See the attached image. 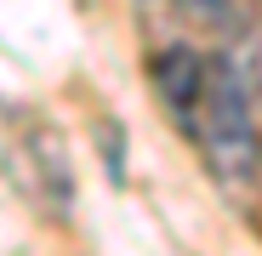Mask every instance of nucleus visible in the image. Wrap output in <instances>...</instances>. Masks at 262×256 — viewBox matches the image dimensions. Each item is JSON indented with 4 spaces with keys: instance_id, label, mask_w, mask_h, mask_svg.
I'll list each match as a JSON object with an SVG mask.
<instances>
[{
    "instance_id": "20e7f679",
    "label": "nucleus",
    "mask_w": 262,
    "mask_h": 256,
    "mask_svg": "<svg viewBox=\"0 0 262 256\" xmlns=\"http://www.w3.org/2000/svg\"><path fill=\"white\" fill-rule=\"evenodd\" d=\"M256 188H262V177H256Z\"/></svg>"
},
{
    "instance_id": "f257e3e1",
    "label": "nucleus",
    "mask_w": 262,
    "mask_h": 256,
    "mask_svg": "<svg viewBox=\"0 0 262 256\" xmlns=\"http://www.w3.org/2000/svg\"><path fill=\"white\" fill-rule=\"evenodd\" d=\"M148 85L160 91L165 114L194 143L205 171L228 194H251L262 177V125L256 91L223 63V52L200 46H160L148 57Z\"/></svg>"
},
{
    "instance_id": "f03ea898",
    "label": "nucleus",
    "mask_w": 262,
    "mask_h": 256,
    "mask_svg": "<svg viewBox=\"0 0 262 256\" xmlns=\"http://www.w3.org/2000/svg\"><path fill=\"white\" fill-rule=\"evenodd\" d=\"M6 177L17 182V194L46 211V217H69L74 205V171H69V148L52 125H29L17 131V143L6 148Z\"/></svg>"
},
{
    "instance_id": "7ed1b4c3",
    "label": "nucleus",
    "mask_w": 262,
    "mask_h": 256,
    "mask_svg": "<svg viewBox=\"0 0 262 256\" xmlns=\"http://www.w3.org/2000/svg\"><path fill=\"white\" fill-rule=\"evenodd\" d=\"M148 6H165V12H177V17H188V23H200V29L216 34V29L234 17L239 0H148Z\"/></svg>"
}]
</instances>
